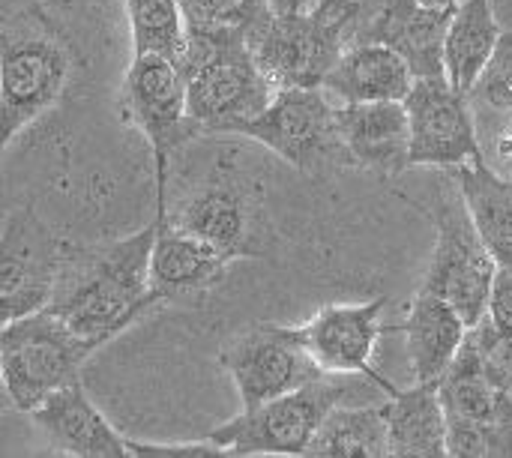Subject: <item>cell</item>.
<instances>
[{"mask_svg":"<svg viewBox=\"0 0 512 458\" xmlns=\"http://www.w3.org/2000/svg\"><path fill=\"white\" fill-rule=\"evenodd\" d=\"M156 222L102 246L63 243L48 312L78 339L102 348L159 300L150 294V249Z\"/></svg>","mask_w":512,"mask_h":458,"instance_id":"1","label":"cell"},{"mask_svg":"<svg viewBox=\"0 0 512 458\" xmlns=\"http://www.w3.org/2000/svg\"><path fill=\"white\" fill-rule=\"evenodd\" d=\"M177 66L186 78L189 117L201 135H240L276 93L252 57L246 27H189Z\"/></svg>","mask_w":512,"mask_h":458,"instance_id":"2","label":"cell"},{"mask_svg":"<svg viewBox=\"0 0 512 458\" xmlns=\"http://www.w3.org/2000/svg\"><path fill=\"white\" fill-rule=\"evenodd\" d=\"M93 351L57 315L39 309L0 327V381L12 405L30 414L60 387L81 381Z\"/></svg>","mask_w":512,"mask_h":458,"instance_id":"3","label":"cell"},{"mask_svg":"<svg viewBox=\"0 0 512 458\" xmlns=\"http://www.w3.org/2000/svg\"><path fill=\"white\" fill-rule=\"evenodd\" d=\"M351 375H321L285 396L243 411L204 438L228 456H303L324 417L351 396Z\"/></svg>","mask_w":512,"mask_h":458,"instance_id":"4","label":"cell"},{"mask_svg":"<svg viewBox=\"0 0 512 458\" xmlns=\"http://www.w3.org/2000/svg\"><path fill=\"white\" fill-rule=\"evenodd\" d=\"M240 135L255 138L309 177L354 165L336 123V102L324 87L276 90L267 108L252 117Z\"/></svg>","mask_w":512,"mask_h":458,"instance_id":"5","label":"cell"},{"mask_svg":"<svg viewBox=\"0 0 512 458\" xmlns=\"http://www.w3.org/2000/svg\"><path fill=\"white\" fill-rule=\"evenodd\" d=\"M426 213L435 222V249L423 279V291L444 297L462 315V321L474 327L486 318L498 264L477 234L453 177L441 189L435 207Z\"/></svg>","mask_w":512,"mask_h":458,"instance_id":"6","label":"cell"},{"mask_svg":"<svg viewBox=\"0 0 512 458\" xmlns=\"http://www.w3.org/2000/svg\"><path fill=\"white\" fill-rule=\"evenodd\" d=\"M123 117L150 141L156 165V222L168 216V168L180 147L198 138L186 108V78L165 57H132L123 78Z\"/></svg>","mask_w":512,"mask_h":458,"instance_id":"7","label":"cell"},{"mask_svg":"<svg viewBox=\"0 0 512 458\" xmlns=\"http://www.w3.org/2000/svg\"><path fill=\"white\" fill-rule=\"evenodd\" d=\"M69 51L48 30H0V159L66 93Z\"/></svg>","mask_w":512,"mask_h":458,"instance_id":"8","label":"cell"},{"mask_svg":"<svg viewBox=\"0 0 512 458\" xmlns=\"http://www.w3.org/2000/svg\"><path fill=\"white\" fill-rule=\"evenodd\" d=\"M402 102L408 114V165L456 168L483 156L468 93L456 90L447 75L414 78Z\"/></svg>","mask_w":512,"mask_h":458,"instance_id":"9","label":"cell"},{"mask_svg":"<svg viewBox=\"0 0 512 458\" xmlns=\"http://www.w3.org/2000/svg\"><path fill=\"white\" fill-rule=\"evenodd\" d=\"M219 363L231 375L243 411L261 408L264 402L327 375L297 342L294 330L282 324L246 330L219 354Z\"/></svg>","mask_w":512,"mask_h":458,"instance_id":"10","label":"cell"},{"mask_svg":"<svg viewBox=\"0 0 512 458\" xmlns=\"http://www.w3.org/2000/svg\"><path fill=\"white\" fill-rule=\"evenodd\" d=\"M249 48L258 69L273 84V90L321 87L339 54L345 51V39L312 12L306 15L267 12L249 30Z\"/></svg>","mask_w":512,"mask_h":458,"instance_id":"11","label":"cell"},{"mask_svg":"<svg viewBox=\"0 0 512 458\" xmlns=\"http://www.w3.org/2000/svg\"><path fill=\"white\" fill-rule=\"evenodd\" d=\"M60 255L63 240L51 234L33 204L9 216L0 234V327L48 306Z\"/></svg>","mask_w":512,"mask_h":458,"instance_id":"12","label":"cell"},{"mask_svg":"<svg viewBox=\"0 0 512 458\" xmlns=\"http://www.w3.org/2000/svg\"><path fill=\"white\" fill-rule=\"evenodd\" d=\"M387 300L375 297L369 303H342L321 309L312 321L291 327L297 342L309 357L330 375H366L378 384L381 375L372 369L378 339L384 333L381 315Z\"/></svg>","mask_w":512,"mask_h":458,"instance_id":"13","label":"cell"},{"mask_svg":"<svg viewBox=\"0 0 512 458\" xmlns=\"http://www.w3.org/2000/svg\"><path fill=\"white\" fill-rule=\"evenodd\" d=\"M30 417L60 456L129 458L126 438L99 414L81 381L66 384L42 399Z\"/></svg>","mask_w":512,"mask_h":458,"instance_id":"14","label":"cell"},{"mask_svg":"<svg viewBox=\"0 0 512 458\" xmlns=\"http://www.w3.org/2000/svg\"><path fill=\"white\" fill-rule=\"evenodd\" d=\"M453 9H432L420 0H384L357 42L393 48L414 78L444 75V36Z\"/></svg>","mask_w":512,"mask_h":458,"instance_id":"15","label":"cell"},{"mask_svg":"<svg viewBox=\"0 0 512 458\" xmlns=\"http://www.w3.org/2000/svg\"><path fill=\"white\" fill-rule=\"evenodd\" d=\"M162 222H171L180 231L198 237L201 243L222 252L228 261L261 255L255 237V207L240 189L228 183H213L201 189L174 216H165Z\"/></svg>","mask_w":512,"mask_h":458,"instance_id":"16","label":"cell"},{"mask_svg":"<svg viewBox=\"0 0 512 458\" xmlns=\"http://www.w3.org/2000/svg\"><path fill=\"white\" fill-rule=\"evenodd\" d=\"M234 261L213 246L180 231L171 222H156L150 249V294L165 303L183 294H204L219 285Z\"/></svg>","mask_w":512,"mask_h":458,"instance_id":"17","label":"cell"},{"mask_svg":"<svg viewBox=\"0 0 512 458\" xmlns=\"http://www.w3.org/2000/svg\"><path fill=\"white\" fill-rule=\"evenodd\" d=\"M336 123L351 162L384 177L408 165L405 102H351L336 105Z\"/></svg>","mask_w":512,"mask_h":458,"instance_id":"18","label":"cell"},{"mask_svg":"<svg viewBox=\"0 0 512 458\" xmlns=\"http://www.w3.org/2000/svg\"><path fill=\"white\" fill-rule=\"evenodd\" d=\"M414 84L408 63L381 42H354L348 45L327 78L321 81L324 93L336 105L351 102H402Z\"/></svg>","mask_w":512,"mask_h":458,"instance_id":"19","label":"cell"},{"mask_svg":"<svg viewBox=\"0 0 512 458\" xmlns=\"http://www.w3.org/2000/svg\"><path fill=\"white\" fill-rule=\"evenodd\" d=\"M387 420L390 458H444L447 456V417L438 396V384L417 381L411 390H396L378 378Z\"/></svg>","mask_w":512,"mask_h":458,"instance_id":"20","label":"cell"},{"mask_svg":"<svg viewBox=\"0 0 512 458\" xmlns=\"http://www.w3.org/2000/svg\"><path fill=\"white\" fill-rule=\"evenodd\" d=\"M399 330L408 342V363L414 378L423 384H438L471 327L444 297L420 288L411 303L408 321Z\"/></svg>","mask_w":512,"mask_h":458,"instance_id":"21","label":"cell"},{"mask_svg":"<svg viewBox=\"0 0 512 458\" xmlns=\"http://www.w3.org/2000/svg\"><path fill=\"white\" fill-rule=\"evenodd\" d=\"M438 396L447 420L477 423V426H507L512 429V399L492 384L483 369L480 348L468 330L462 348L438 381Z\"/></svg>","mask_w":512,"mask_h":458,"instance_id":"22","label":"cell"},{"mask_svg":"<svg viewBox=\"0 0 512 458\" xmlns=\"http://www.w3.org/2000/svg\"><path fill=\"white\" fill-rule=\"evenodd\" d=\"M459 195L498 267H512V177L471 159L453 168Z\"/></svg>","mask_w":512,"mask_h":458,"instance_id":"23","label":"cell"},{"mask_svg":"<svg viewBox=\"0 0 512 458\" xmlns=\"http://www.w3.org/2000/svg\"><path fill=\"white\" fill-rule=\"evenodd\" d=\"M501 27L492 12V0H459L444 36V75L447 81L468 93L480 69L498 45Z\"/></svg>","mask_w":512,"mask_h":458,"instance_id":"24","label":"cell"},{"mask_svg":"<svg viewBox=\"0 0 512 458\" xmlns=\"http://www.w3.org/2000/svg\"><path fill=\"white\" fill-rule=\"evenodd\" d=\"M303 456L312 458H390L387 453V420L384 402L348 408L345 402L336 405L324 423L318 426L315 438L309 441Z\"/></svg>","mask_w":512,"mask_h":458,"instance_id":"25","label":"cell"},{"mask_svg":"<svg viewBox=\"0 0 512 458\" xmlns=\"http://www.w3.org/2000/svg\"><path fill=\"white\" fill-rule=\"evenodd\" d=\"M135 57H165L180 63L186 51V15L180 0H123Z\"/></svg>","mask_w":512,"mask_h":458,"instance_id":"26","label":"cell"},{"mask_svg":"<svg viewBox=\"0 0 512 458\" xmlns=\"http://www.w3.org/2000/svg\"><path fill=\"white\" fill-rule=\"evenodd\" d=\"M471 108H480L495 117H512V30L498 36V45L477 81L468 90Z\"/></svg>","mask_w":512,"mask_h":458,"instance_id":"27","label":"cell"},{"mask_svg":"<svg viewBox=\"0 0 512 458\" xmlns=\"http://www.w3.org/2000/svg\"><path fill=\"white\" fill-rule=\"evenodd\" d=\"M186 27H246V33L270 12L267 0H180Z\"/></svg>","mask_w":512,"mask_h":458,"instance_id":"28","label":"cell"},{"mask_svg":"<svg viewBox=\"0 0 512 458\" xmlns=\"http://www.w3.org/2000/svg\"><path fill=\"white\" fill-rule=\"evenodd\" d=\"M471 336L480 348L486 375L512 399V333H501L489 318H483L471 327Z\"/></svg>","mask_w":512,"mask_h":458,"instance_id":"29","label":"cell"},{"mask_svg":"<svg viewBox=\"0 0 512 458\" xmlns=\"http://www.w3.org/2000/svg\"><path fill=\"white\" fill-rule=\"evenodd\" d=\"M381 3L384 0H315L312 15L321 18L327 27H333L345 39V48H348L360 39V33L366 30L372 15L381 9Z\"/></svg>","mask_w":512,"mask_h":458,"instance_id":"30","label":"cell"},{"mask_svg":"<svg viewBox=\"0 0 512 458\" xmlns=\"http://www.w3.org/2000/svg\"><path fill=\"white\" fill-rule=\"evenodd\" d=\"M129 458H213L228 456L222 447H216L213 441L201 438L192 444H138V441H126Z\"/></svg>","mask_w":512,"mask_h":458,"instance_id":"31","label":"cell"},{"mask_svg":"<svg viewBox=\"0 0 512 458\" xmlns=\"http://www.w3.org/2000/svg\"><path fill=\"white\" fill-rule=\"evenodd\" d=\"M486 318L501 330L512 333V267H498L489 291V309Z\"/></svg>","mask_w":512,"mask_h":458,"instance_id":"32","label":"cell"},{"mask_svg":"<svg viewBox=\"0 0 512 458\" xmlns=\"http://www.w3.org/2000/svg\"><path fill=\"white\" fill-rule=\"evenodd\" d=\"M267 9L276 15H306L315 9V0H267Z\"/></svg>","mask_w":512,"mask_h":458,"instance_id":"33","label":"cell"},{"mask_svg":"<svg viewBox=\"0 0 512 458\" xmlns=\"http://www.w3.org/2000/svg\"><path fill=\"white\" fill-rule=\"evenodd\" d=\"M507 153H512V126L498 138V156H507Z\"/></svg>","mask_w":512,"mask_h":458,"instance_id":"34","label":"cell"},{"mask_svg":"<svg viewBox=\"0 0 512 458\" xmlns=\"http://www.w3.org/2000/svg\"><path fill=\"white\" fill-rule=\"evenodd\" d=\"M423 6H432V9H456L459 0H420Z\"/></svg>","mask_w":512,"mask_h":458,"instance_id":"35","label":"cell"},{"mask_svg":"<svg viewBox=\"0 0 512 458\" xmlns=\"http://www.w3.org/2000/svg\"><path fill=\"white\" fill-rule=\"evenodd\" d=\"M15 405H12V399H9V393H6V387H3V381H0V414H6V411H12Z\"/></svg>","mask_w":512,"mask_h":458,"instance_id":"36","label":"cell"},{"mask_svg":"<svg viewBox=\"0 0 512 458\" xmlns=\"http://www.w3.org/2000/svg\"><path fill=\"white\" fill-rule=\"evenodd\" d=\"M501 174H507V177H512V153H507V156H501Z\"/></svg>","mask_w":512,"mask_h":458,"instance_id":"37","label":"cell"}]
</instances>
